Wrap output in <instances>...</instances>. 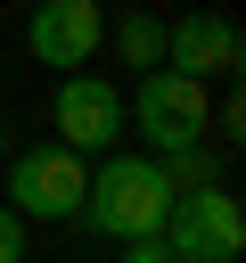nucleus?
<instances>
[{
    "label": "nucleus",
    "mask_w": 246,
    "mask_h": 263,
    "mask_svg": "<svg viewBox=\"0 0 246 263\" xmlns=\"http://www.w3.org/2000/svg\"><path fill=\"white\" fill-rule=\"evenodd\" d=\"M0 156H8V123H0Z\"/></svg>",
    "instance_id": "f8f14e48"
},
{
    "label": "nucleus",
    "mask_w": 246,
    "mask_h": 263,
    "mask_svg": "<svg viewBox=\"0 0 246 263\" xmlns=\"http://www.w3.org/2000/svg\"><path fill=\"white\" fill-rule=\"evenodd\" d=\"M172 214V181H164V156H98L90 189H82V222L98 238H156Z\"/></svg>",
    "instance_id": "f257e3e1"
},
{
    "label": "nucleus",
    "mask_w": 246,
    "mask_h": 263,
    "mask_svg": "<svg viewBox=\"0 0 246 263\" xmlns=\"http://www.w3.org/2000/svg\"><path fill=\"white\" fill-rule=\"evenodd\" d=\"M82 189H90V156H74V148H25V156H8V205L25 214V222H66V214H82Z\"/></svg>",
    "instance_id": "7ed1b4c3"
},
{
    "label": "nucleus",
    "mask_w": 246,
    "mask_h": 263,
    "mask_svg": "<svg viewBox=\"0 0 246 263\" xmlns=\"http://www.w3.org/2000/svg\"><path fill=\"white\" fill-rule=\"evenodd\" d=\"M164 181H172V189H205V181H221V148H205V140L164 148Z\"/></svg>",
    "instance_id": "1a4fd4ad"
},
{
    "label": "nucleus",
    "mask_w": 246,
    "mask_h": 263,
    "mask_svg": "<svg viewBox=\"0 0 246 263\" xmlns=\"http://www.w3.org/2000/svg\"><path fill=\"white\" fill-rule=\"evenodd\" d=\"M107 41H115V58H123L131 74H148V66H164V25H156V16H139V8H131L123 25H107Z\"/></svg>",
    "instance_id": "6e6552de"
},
{
    "label": "nucleus",
    "mask_w": 246,
    "mask_h": 263,
    "mask_svg": "<svg viewBox=\"0 0 246 263\" xmlns=\"http://www.w3.org/2000/svg\"><path fill=\"white\" fill-rule=\"evenodd\" d=\"M66 263H82V255H66Z\"/></svg>",
    "instance_id": "ddd939ff"
},
{
    "label": "nucleus",
    "mask_w": 246,
    "mask_h": 263,
    "mask_svg": "<svg viewBox=\"0 0 246 263\" xmlns=\"http://www.w3.org/2000/svg\"><path fill=\"white\" fill-rule=\"evenodd\" d=\"M49 123H57V148H74V156H107L115 140H123V90L107 82V74H66L57 82V107H49Z\"/></svg>",
    "instance_id": "39448f33"
},
{
    "label": "nucleus",
    "mask_w": 246,
    "mask_h": 263,
    "mask_svg": "<svg viewBox=\"0 0 246 263\" xmlns=\"http://www.w3.org/2000/svg\"><path fill=\"white\" fill-rule=\"evenodd\" d=\"M0 263H25V214L0 205Z\"/></svg>",
    "instance_id": "9d476101"
},
{
    "label": "nucleus",
    "mask_w": 246,
    "mask_h": 263,
    "mask_svg": "<svg viewBox=\"0 0 246 263\" xmlns=\"http://www.w3.org/2000/svg\"><path fill=\"white\" fill-rule=\"evenodd\" d=\"M107 41V16H98V0H41L33 16H25V49L49 66V74H74V66H90V49Z\"/></svg>",
    "instance_id": "423d86ee"
},
{
    "label": "nucleus",
    "mask_w": 246,
    "mask_h": 263,
    "mask_svg": "<svg viewBox=\"0 0 246 263\" xmlns=\"http://www.w3.org/2000/svg\"><path fill=\"white\" fill-rule=\"evenodd\" d=\"M123 263H180L164 238H123Z\"/></svg>",
    "instance_id": "9b49d317"
},
{
    "label": "nucleus",
    "mask_w": 246,
    "mask_h": 263,
    "mask_svg": "<svg viewBox=\"0 0 246 263\" xmlns=\"http://www.w3.org/2000/svg\"><path fill=\"white\" fill-rule=\"evenodd\" d=\"M238 58H246V41H238V25H230V16H213V8H197V16L164 25V66H172V74L213 82V74H238Z\"/></svg>",
    "instance_id": "0eeeda50"
},
{
    "label": "nucleus",
    "mask_w": 246,
    "mask_h": 263,
    "mask_svg": "<svg viewBox=\"0 0 246 263\" xmlns=\"http://www.w3.org/2000/svg\"><path fill=\"white\" fill-rule=\"evenodd\" d=\"M131 115L156 148H180V140H205L213 123V90L197 74H172V66H148V82L131 90Z\"/></svg>",
    "instance_id": "20e7f679"
},
{
    "label": "nucleus",
    "mask_w": 246,
    "mask_h": 263,
    "mask_svg": "<svg viewBox=\"0 0 246 263\" xmlns=\"http://www.w3.org/2000/svg\"><path fill=\"white\" fill-rule=\"evenodd\" d=\"M156 238H164L180 263H238V255H246V205H238L221 181L172 189V214H164Z\"/></svg>",
    "instance_id": "f03ea898"
}]
</instances>
